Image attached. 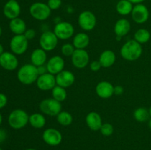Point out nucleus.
Wrapping results in <instances>:
<instances>
[{
  "label": "nucleus",
  "mask_w": 151,
  "mask_h": 150,
  "mask_svg": "<svg viewBox=\"0 0 151 150\" xmlns=\"http://www.w3.org/2000/svg\"><path fill=\"white\" fill-rule=\"evenodd\" d=\"M46 66H47L48 73H50L55 76L64 70V59L61 56L55 55L53 57H50L47 60V63H46Z\"/></svg>",
  "instance_id": "2eb2a0df"
},
{
  "label": "nucleus",
  "mask_w": 151,
  "mask_h": 150,
  "mask_svg": "<svg viewBox=\"0 0 151 150\" xmlns=\"http://www.w3.org/2000/svg\"><path fill=\"white\" fill-rule=\"evenodd\" d=\"M89 67L91 71L96 72L100 70V69L102 68V66L99 60H94V61H91V63H90Z\"/></svg>",
  "instance_id": "72a5a7b5"
},
{
  "label": "nucleus",
  "mask_w": 151,
  "mask_h": 150,
  "mask_svg": "<svg viewBox=\"0 0 151 150\" xmlns=\"http://www.w3.org/2000/svg\"><path fill=\"white\" fill-rule=\"evenodd\" d=\"M43 141L49 146H56L61 143L63 136L58 129L55 128H47L43 132L42 134Z\"/></svg>",
  "instance_id": "9b49d317"
},
{
  "label": "nucleus",
  "mask_w": 151,
  "mask_h": 150,
  "mask_svg": "<svg viewBox=\"0 0 151 150\" xmlns=\"http://www.w3.org/2000/svg\"><path fill=\"white\" fill-rule=\"evenodd\" d=\"M150 1H151V0H150Z\"/></svg>",
  "instance_id": "8fccbe9b"
},
{
  "label": "nucleus",
  "mask_w": 151,
  "mask_h": 150,
  "mask_svg": "<svg viewBox=\"0 0 151 150\" xmlns=\"http://www.w3.org/2000/svg\"><path fill=\"white\" fill-rule=\"evenodd\" d=\"M86 124L91 130L99 131L103 124V119L98 113L91 111L86 116Z\"/></svg>",
  "instance_id": "6ab92c4d"
},
{
  "label": "nucleus",
  "mask_w": 151,
  "mask_h": 150,
  "mask_svg": "<svg viewBox=\"0 0 151 150\" xmlns=\"http://www.w3.org/2000/svg\"><path fill=\"white\" fill-rule=\"evenodd\" d=\"M29 41L24 35H15L10 42V48L12 52L16 55L24 54L28 49Z\"/></svg>",
  "instance_id": "6e6552de"
},
{
  "label": "nucleus",
  "mask_w": 151,
  "mask_h": 150,
  "mask_svg": "<svg viewBox=\"0 0 151 150\" xmlns=\"http://www.w3.org/2000/svg\"><path fill=\"white\" fill-rule=\"evenodd\" d=\"M148 111H149V114H150V117L151 118V106L150 107V108L148 109Z\"/></svg>",
  "instance_id": "a18cd8bd"
},
{
  "label": "nucleus",
  "mask_w": 151,
  "mask_h": 150,
  "mask_svg": "<svg viewBox=\"0 0 151 150\" xmlns=\"http://www.w3.org/2000/svg\"><path fill=\"white\" fill-rule=\"evenodd\" d=\"M134 4L128 0H119L116 5V10L121 16H128L132 12Z\"/></svg>",
  "instance_id": "a878e982"
},
{
  "label": "nucleus",
  "mask_w": 151,
  "mask_h": 150,
  "mask_svg": "<svg viewBox=\"0 0 151 150\" xmlns=\"http://www.w3.org/2000/svg\"><path fill=\"white\" fill-rule=\"evenodd\" d=\"M53 32L59 40H68L75 34V27L68 21H60L56 24Z\"/></svg>",
  "instance_id": "1a4fd4ad"
},
{
  "label": "nucleus",
  "mask_w": 151,
  "mask_h": 150,
  "mask_svg": "<svg viewBox=\"0 0 151 150\" xmlns=\"http://www.w3.org/2000/svg\"><path fill=\"white\" fill-rule=\"evenodd\" d=\"M35 83L38 89L43 91H52L57 85L55 76L50 73L39 75Z\"/></svg>",
  "instance_id": "4468645a"
},
{
  "label": "nucleus",
  "mask_w": 151,
  "mask_h": 150,
  "mask_svg": "<svg viewBox=\"0 0 151 150\" xmlns=\"http://www.w3.org/2000/svg\"><path fill=\"white\" fill-rule=\"evenodd\" d=\"M150 39V33L147 29L141 28L134 34V40L139 44H143L148 42Z\"/></svg>",
  "instance_id": "cd10ccee"
},
{
  "label": "nucleus",
  "mask_w": 151,
  "mask_h": 150,
  "mask_svg": "<svg viewBox=\"0 0 151 150\" xmlns=\"http://www.w3.org/2000/svg\"><path fill=\"white\" fill-rule=\"evenodd\" d=\"M90 43V38L85 32H78L74 36L72 44L76 49H86Z\"/></svg>",
  "instance_id": "5701e85b"
},
{
  "label": "nucleus",
  "mask_w": 151,
  "mask_h": 150,
  "mask_svg": "<svg viewBox=\"0 0 151 150\" xmlns=\"http://www.w3.org/2000/svg\"><path fill=\"white\" fill-rule=\"evenodd\" d=\"M3 13L7 19H16L21 13V6L16 0H8L3 7Z\"/></svg>",
  "instance_id": "dca6fc26"
},
{
  "label": "nucleus",
  "mask_w": 151,
  "mask_h": 150,
  "mask_svg": "<svg viewBox=\"0 0 151 150\" xmlns=\"http://www.w3.org/2000/svg\"><path fill=\"white\" fill-rule=\"evenodd\" d=\"M62 4V0H48L47 5L51 10H56L60 7Z\"/></svg>",
  "instance_id": "473e14b6"
},
{
  "label": "nucleus",
  "mask_w": 151,
  "mask_h": 150,
  "mask_svg": "<svg viewBox=\"0 0 151 150\" xmlns=\"http://www.w3.org/2000/svg\"><path fill=\"white\" fill-rule=\"evenodd\" d=\"M9 28L14 35H24L27 30V24L23 19L18 17L10 20Z\"/></svg>",
  "instance_id": "b1692460"
},
{
  "label": "nucleus",
  "mask_w": 151,
  "mask_h": 150,
  "mask_svg": "<svg viewBox=\"0 0 151 150\" xmlns=\"http://www.w3.org/2000/svg\"><path fill=\"white\" fill-rule=\"evenodd\" d=\"M47 60V51L41 48H38L32 51L30 55V61L32 65L36 67L45 65Z\"/></svg>",
  "instance_id": "4be33fe9"
},
{
  "label": "nucleus",
  "mask_w": 151,
  "mask_h": 150,
  "mask_svg": "<svg viewBox=\"0 0 151 150\" xmlns=\"http://www.w3.org/2000/svg\"><path fill=\"white\" fill-rule=\"evenodd\" d=\"M75 46L73 44H70V43H66L62 45L61 49H60V51H61L62 54L65 57H72L73 53L75 52Z\"/></svg>",
  "instance_id": "7c9ffc66"
},
{
  "label": "nucleus",
  "mask_w": 151,
  "mask_h": 150,
  "mask_svg": "<svg viewBox=\"0 0 151 150\" xmlns=\"http://www.w3.org/2000/svg\"><path fill=\"white\" fill-rule=\"evenodd\" d=\"M134 118L139 123H145L150 119L148 109L140 107L136 109L134 112Z\"/></svg>",
  "instance_id": "bb28decb"
},
{
  "label": "nucleus",
  "mask_w": 151,
  "mask_h": 150,
  "mask_svg": "<svg viewBox=\"0 0 151 150\" xmlns=\"http://www.w3.org/2000/svg\"><path fill=\"white\" fill-rule=\"evenodd\" d=\"M124 92V88H122V86L121 85H116V86H114V95L120 96L123 94Z\"/></svg>",
  "instance_id": "e433bc0d"
},
{
  "label": "nucleus",
  "mask_w": 151,
  "mask_h": 150,
  "mask_svg": "<svg viewBox=\"0 0 151 150\" xmlns=\"http://www.w3.org/2000/svg\"><path fill=\"white\" fill-rule=\"evenodd\" d=\"M52 97L57 101H60V102L65 101L66 99V97H67L66 88L56 85L52 90Z\"/></svg>",
  "instance_id": "c756f323"
},
{
  "label": "nucleus",
  "mask_w": 151,
  "mask_h": 150,
  "mask_svg": "<svg viewBox=\"0 0 151 150\" xmlns=\"http://www.w3.org/2000/svg\"><path fill=\"white\" fill-rule=\"evenodd\" d=\"M131 29V24L129 21L126 19H120L114 24V31L116 36H119L123 38L128 35Z\"/></svg>",
  "instance_id": "aec40b11"
},
{
  "label": "nucleus",
  "mask_w": 151,
  "mask_h": 150,
  "mask_svg": "<svg viewBox=\"0 0 151 150\" xmlns=\"http://www.w3.org/2000/svg\"><path fill=\"white\" fill-rule=\"evenodd\" d=\"M72 63L76 69H83L89 63L90 57L88 51L86 49H75L71 57Z\"/></svg>",
  "instance_id": "f8f14e48"
},
{
  "label": "nucleus",
  "mask_w": 151,
  "mask_h": 150,
  "mask_svg": "<svg viewBox=\"0 0 151 150\" xmlns=\"http://www.w3.org/2000/svg\"><path fill=\"white\" fill-rule=\"evenodd\" d=\"M78 25L84 31L93 30L97 24V18L94 13L89 10H84L78 16Z\"/></svg>",
  "instance_id": "423d86ee"
},
{
  "label": "nucleus",
  "mask_w": 151,
  "mask_h": 150,
  "mask_svg": "<svg viewBox=\"0 0 151 150\" xmlns=\"http://www.w3.org/2000/svg\"><path fill=\"white\" fill-rule=\"evenodd\" d=\"M7 138V132L4 129H0V144L4 142Z\"/></svg>",
  "instance_id": "58836bf2"
},
{
  "label": "nucleus",
  "mask_w": 151,
  "mask_h": 150,
  "mask_svg": "<svg viewBox=\"0 0 151 150\" xmlns=\"http://www.w3.org/2000/svg\"><path fill=\"white\" fill-rule=\"evenodd\" d=\"M55 79L57 85L66 89L73 85L75 81V76L70 71L63 70L55 75Z\"/></svg>",
  "instance_id": "f3484780"
},
{
  "label": "nucleus",
  "mask_w": 151,
  "mask_h": 150,
  "mask_svg": "<svg viewBox=\"0 0 151 150\" xmlns=\"http://www.w3.org/2000/svg\"><path fill=\"white\" fill-rule=\"evenodd\" d=\"M38 76V69L32 63L24 65L17 71L18 80L23 85H29L36 82Z\"/></svg>",
  "instance_id": "f03ea898"
},
{
  "label": "nucleus",
  "mask_w": 151,
  "mask_h": 150,
  "mask_svg": "<svg viewBox=\"0 0 151 150\" xmlns=\"http://www.w3.org/2000/svg\"><path fill=\"white\" fill-rule=\"evenodd\" d=\"M47 123V119L43 113H35L29 115V124L35 129H41Z\"/></svg>",
  "instance_id": "393cba45"
},
{
  "label": "nucleus",
  "mask_w": 151,
  "mask_h": 150,
  "mask_svg": "<svg viewBox=\"0 0 151 150\" xmlns=\"http://www.w3.org/2000/svg\"><path fill=\"white\" fill-rule=\"evenodd\" d=\"M0 66L4 70L14 71L19 66V60L13 52L4 51L0 55Z\"/></svg>",
  "instance_id": "ddd939ff"
},
{
  "label": "nucleus",
  "mask_w": 151,
  "mask_h": 150,
  "mask_svg": "<svg viewBox=\"0 0 151 150\" xmlns=\"http://www.w3.org/2000/svg\"><path fill=\"white\" fill-rule=\"evenodd\" d=\"M100 131L103 136H111L114 132V126L110 123H103L100 127Z\"/></svg>",
  "instance_id": "2f4dec72"
},
{
  "label": "nucleus",
  "mask_w": 151,
  "mask_h": 150,
  "mask_svg": "<svg viewBox=\"0 0 151 150\" xmlns=\"http://www.w3.org/2000/svg\"><path fill=\"white\" fill-rule=\"evenodd\" d=\"M29 116L23 109H15L8 116V124L14 129L24 128L29 124Z\"/></svg>",
  "instance_id": "7ed1b4c3"
},
{
  "label": "nucleus",
  "mask_w": 151,
  "mask_h": 150,
  "mask_svg": "<svg viewBox=\"0 0 151 150\" xmlns=\"http://www.w3.org/2000/svg\"><path fill=\"white\" fill-rule=\"evenodd\" d=\"M26 150H37V149H33V148H29V149H27Z\"/></svg>",
  "instance_id": "de8ad7c7"
},
{
  "label": "nucleus",
  "mask_w": 151,
  "mask_h": 150,
  "mask_svg": "<svg viewBox=\"0 0 151 150\" xmlns=\"http://www.w3.org/2000/svg\"><path fill=\"white\" fill-rule=\"evenodd\" d=\"M114 86L109 81H101L96 85L95 91L100 98L107 99L114 95Z\"/></svg>",
  "instance_id": "a211bd4d"
},
{
  "label": "nucleus",
  "mask_w": 151,
  "mask_h": 150,
  "mask_svg": "<svg viewBox=\"0 0 151 150\" xmlns=\"http://www.w3.org/2000/svg\"><path fill=\"white\" fill-rule=\"evenodd\" d=\"M37 69H38V72L39 75H43L44 74L48 73V71H47L46 65H43V66H38V67H37Z\"/></svg>",
  "instance_id": "4c0bfd02"
},
{
  "label": "nucleus",
  "mask_w": 151,
  "mask_h": 150,
  "mask_svg": "<svg viewBox=\"0 0 151 150\" xmlns=\"http://www.w3.org/2000/svg\"><path fill=\"white\" fill-rule=\"evenodd\" d=\"M131 15L133 21L136 24H142L148 20L150 13L148 8L142 3V4H135L134 6Z\"/></svg>",
  "instance_id": "9d476101"
},
{
  "label": "nucleus",
  "mask_w": 151,
  "mask_h": 150,
  "mask_svg": "<svg viewBox=\"0 0 151 150\" xmlns=\"http://www.w3.org/2000/svg\"><path fill=\"white\" fill-rule=\"evenodd\" d=\"M116 56L114 51L110 49H106L102 51L99 57V61L101 64L102 68H110L115 63Z\"/></svg>",
  "instance_id": "412c9836"
},
{
  "label": "nucleus",
  "mask_w": 151,
  "mask_h": 150,
  "mask_svg": "<svg viewBox=\"0 0 151 150\" xmlns=\"http://www.w3.org/2000/svg\"><path fill=\"white\" fill-rule=\"evenodd\" d=\"M58 38L53 31H45L41 35L39 38L40 48L44 51H51L57 47Z\"/></svg>",
  "instance_id": "0eeeda50"
},
{
  "label": "nucleus",
  "mask_w": 151,
  "mask_h": 150,
  "mask_svg": "<svg viewBox=\"0 0 151 150\" xmlns=\"http://www.w3.org/2000/svg\"><path fill=\"white\" fill-rule=\"evenodd\" d=\"M142 46L134 39L127 41L120 49V55L124 60L135 61L139 59L142 54Z\"/></svg>",
  "instance_id": "f257e3e1"
},
{
  "label": "nucleus",
  "mask_w": 151,
  "mask_h": 150,
  "mask_svg": "<svg viewBox=\"0 0 151 150\" xmlns=\"http://www.w3.org/2000/svg\"><path fill=\"white\" fill-rule=\"evenodd\" d=\"M4 52V47H3V46L0 44V55H1V54H2Z\"/></svg>",
  "instance_id": "a19ab883"
},
{
  "label": "nucleus",
  "mask_w": 151,
  "mask_h": 150,
  "mask_svg": "<svg viewBox=\"0 0 151 150\" xmlns=\"http://www.w3.org/2000/svg\"><path fill=\"white\" fill-rule=\"evenodd\" d=\"M24 35L25 36V38L28 40V41H30L32 40L36 35V32H35V29H27V30L25 31Z\"/></svg>",
  "instance_id": "f704fd0d"
},
{
  "label": "nucleus",
  "mask_w": 151,
  "mask_h": 150,
  "mask_svg": "<svg viewBox=\"0 0 151 150\" xmlns=\"http://www.w3.org/2000/svg\"><path fill=\"white\" fill-rule=\"evenodd\" d=\"M0 150H2V149H1V148H0Z\"/></svg>",
  "instance_id": "09e8293b"
},
{
  "label": "nucleus",
  "mask_w": 151,
  "mask_h": 150,
  "mask_svg": "<svg viewBox=\"0 0 151 150\" xmlns=\"http://www.w3.org/2000/svg\"><path fill=\"white\" fill-rule=\"evenodd\" d=\"M1 34H2V29H1V26H0V37H1Z\"/></svg>",
  "instance_id": "49530a36"
},
{
  "label": "nucleus",
  "mask_w": 151,
  "mask_h": 150,
  "mask_svg": "<svg viewBox=\"0 0 151 150\" xmlns=\"http://www.w3.org/2000/svg\"><path fill=\"white\" fill-rule=\"evenodd\" d=\"M39 110L43 114L56 117L62 111V104L52 97L44 99L40 102Z\"/></svg>",
  "instance_id": "20e7f679"
},
{
  "label": "nucleus",
  "mask_w": 151,
  "mask_h": 150,
  "mask_svg": "<svg viewBox=\"0 0 151 150\" xmlns=\"http://www.w3.org/2000/svg\"><path fill=\"white\" fill-rule=\"evenodd\" d=\"M1 123H2V116H1V113H0V126H1Z\"/></svg>",
  "instance_id": "79ce46f5"
},
{
  "label": "nucleus",
  "mask_w": 151,
  "mask_h": 150,
  "mask_svg": "<svg viewBox=\"0 0 151 150\" xmlns=\"http://www.w3.org/2000/svg\"><path fill=\"white\" fill-rule=\"evenodd\" d=\"M116 39L117 40V41H121V39H122V38L119 36H116Z\"/></svg>",
  "instance_id": "c03bdc74"
},
{
  "label": "nucleus",
  "mask_w": 151,
  "mask_h": 150,
  "mask_svg": "<svg viewBox=\"0 0 151 150\" xmlns=\"http://www.w3.org/2000/svg\"><path fill=\"white\" fill-rule=\"evenodd\" d=\"M29 14L34 19L40 21L47 20L51 16V9L47 4L41 1L32 3L29 9Z\"/></svg>",
  "instance_id": "39448f33"
},
{
  "label": "nucleus",
  "mask_w": 151,
  "mask_h": 150,
  "mask_svg": "<svg viewBox=\"0 0 151 150\" xmlns=\"http://www.w3.org/2000/svg\"><path fill=\"white\" fill-rule=\"evenodd\" d=\"M7 104V97L5 94L0 93V110L4 108Z\"/></svg>",
  "instance_id": "c9c22d12"
},
{
  "label": "nucleus",
  "mask_w": 151,
  "mask_h": 150,
  "mask_svg": "<svg viewBox=\"0 0 151 150\" xmlns=\"http://www.w3.org/2000/svg\"><path fill=\"white\" fill-rule=\"evenodd\" d=\"M58 123L60 125L63 126H67L72 124L73 121V117L72 114L67 111H61L60 113H58L56 116Z\"/></svg>",
  "instance_id": "c85d7f7f"
},
{
  "label": "nucleus",
  "mask_w": 151,
  "mask_h": 150,
  "mask_svg": "<svg viewBox=\"0 0 151 150\" xmlns=\"http://www.w3.org/2000/svg\"><path fill=\"white\" fill-rule=\"evenodd\" d=\"M129 1H131L133 4H142L143 1H145V0H128Z\"/></svg>",
  "instance_id": "ea45409f"
},
{
  "label": "nucleus",
  "mask_w": 151,
  "mask_h": 150,
  "mask_svg": "<svg viewBox=\"0 0 151 150\" xmlns=\"http://www.w3.org/2000/svg\"><path fill=\"white\" fill-rule=\"evenodd\" d=\"M148 126H149V127H150V129H151V118L148 121Z\"/></svg>",
  "instance_id": "37998d69"
}]
</instances>
